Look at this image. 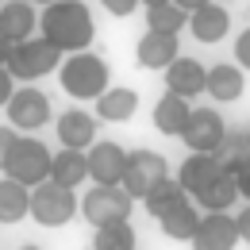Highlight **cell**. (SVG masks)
<instances>
[{"instance_id": "1", "label": "cell", "mask_w": 250, "mask_h": 250, "mask_svg": "<svg viewBox=\"0 0 250 250\" xmlns=\"http://www.w3.org/2000/svg\"><path fill=\"white\" fill-rule=\"evenodd\" d=\"M39 31L46 35L62 54H77V50H89L93 42V16L81 0H50L39 16Z\"/></svg>"}, {"instance_id": "2", "label": "cell", "mask_w": 250, "mask_h": 250, "mask_svg": "<svg viewBox=\"0 0 250 250\" xmlns=\"http://www.w3.org/2000/svg\"><path fill=\"white\" fill-rule=\"evenodd\" d=\"M108 77H112L108 62H104L100 54H93V50L65 54V62L58 65L62 93H69L73 100H96V96L108 89Z\"/></svg>"}, {"instance_id": "3", "label": "cell", "mask_w": 250, "mask_h": 250, "mask_svg": "<svg viewBox=\"0 0 250 250\" xmlns=\"http://www.w3.org/2000/svg\"><path fill=\"white\" fill-rule=\"evenodd\" d=\"M62 58H65V54L46 39V35H31V39L12 42V50H8L4 65L12 69L16 81H39V77L54 73V69L62 65Z\"/></svg>"}, {"instance_id": "4", "label": "cell", "mask_w": 250, "mask_h": 250, "mask_svg": "<svg viewBox=\"0 0 250 250\" xmlns=\"http://www.w3.org/2000/svg\"><path fill=\"white\" fill-rule=\"evenodd\" d=\"M77 196H73V188L58 185V181H39L31 188V219L35 223H42V227H65L69 219L77 216Z\"/></svg>"}, {"instance_id": "5", "label": "cell", "mask_w": 250, "mask_h": 250, "mask_svg": "<svg viewBox=\"0 0 250 250\" xmlns=\"http://www.w3.org/2000/svg\"><path fill=\"white\" fill-rule=\"evenodd\" d=\"M50 162H54V154L46 150V143H39L35 135H20V139H16V146H12V154H8L4 173L35 188L39 181H46V177H50Z\"/></svg>"}, {"instance_id": "6", "label": "cell", "mask_w": 250, "mask_h": 250, "mask_svg": "<svg viewBox=\"0 0 250 250\" xmlns=\"http://www.w3.org/2000/svg\"><path fill=\"white\" fill-rule=\"evenodd\" d=\"M131 204H135V196L124 185H93L85 192V200H81V216L89 219L93 227H104V223L127 219L131 216Z\"/></svg>"}, {"instance_id": "7", "label": "cell", "mask_w": 250, "mask_h": 250, "mask_svg": "<svg viewBox=\"0 0 250 250\" xmlns=\"http://www.w3.org/2000/svg\"><path fill=\"white\" fill-rule=\"evenodd\" d=\"M162 177H166V158H162V154H154V150H131L120 185H124L135 200H143Z\"/></svg>"}, {"instance_id": "8", "label": "cell", "mask_w": 250, "mask_h": 250, "mask_svg": "<svg viewBox=\"0 0 250 250\" xmlns=\"http://www.w3.org/2000/svg\"><path fill=\"white\" fill-rule=\"evenodd\" d=\"M223 135H227V120L219 116L216 108H192L185 131H181V143H185L188 150H208V154H216Z\"/></svg>"}, {"instance_id": "9", "label": "cell", "mask_w": 250, "mask_h": 250, "mask_svg": "<svg viewBox=\"0 0 250 250\" xmlns=\"http://www.w3.org/2000/svg\"><path fill=\"white\" fill-rule=\"evenodd\" d=\"M8 124L16 127V131H39L42 124H50V100L46 93H39V89H16L12 100H8Z\"/></svg>"}, {"instance_id": "10", "label": "cell", "mask_w": 250, "mask_h": 250, "mask_svg": "<svg viewBox=\"0 0 250 250\" xmlns=\"http://www.w3.org/2000/svg\"><path fill=\"white\" fill-rule=\"evenodd\" d=\"M243 243L239 239V223L235 216H223V212H208L196 223V235H192V247L196 250H235Z\"/></svg>"}, {"instance_id": "11", "label": "cell", "mask_w": 250, "mask_h": 250, "mask_svg": "<svg viewBox=\"0 0 250 250\" xmlns=\"http://www.w3.org/2000/svg\"><path fill=\"white\" fill-rule=\"evenodd\" d=\"M89 177L96 185H120L127 169V154L120 143H93L89 150Z\"/></svg>"}, {"instance_id": "12", "label": "cell", "mask_w": 250, "mask_h": 250, "mask_svg": "<svg viewBox=\"0 0 250 250\" xmlns=\"http://www.w3.org/2000/svg\"><path fill=\"white\" fill-rule=\"evenodd\" d=\"M177 54H181V42L169 31H146L139 39V46H135V62L143 69H166Z\"/></svg>"}, {"instance_id": "13", "label": "cell", "mask_w": 250, "mask_h": 250, "mask_svg": "<svg viewBox=\"0 0 250 250\" xmlns=\"http://www.w3.org/2000/svg\"><path fill=\"white\" fill-rule=\"evenodd\" d=\"M208 85V65L196 62V58H173L166 65V89L169 93H181V96H200Z\"/></svg>"}, {"instance_id": "14", "label": "cell", "mask_w": 250, "mask_h": 250, "mask_svg": "<svg viewBox=\"0 0 250 250\" xmlns=\"http://www.w3.org/2000/svg\"><path fill=\"white\" fill-rule=\"evenodd\" d=\"M231 31V12L223 8V4H204V8H196L192 16H188V35L196 39V42H223Z\"/></svg>"}, {"instance_id": "15", "label": "cell", "mask_w": 250, "mask_h": 250, "mask_svg": "<svg viewBox=\"0 0 250 250\" xmlns=\"http://www.w3.org/2000/svg\"><path fill=\"white\" fill-rule=\"evenodd\" d=\"M39 20H35V4L31 0H4L0 4V35L8 42H20V39H31Z\"/></svg>"}, {"instance_id": "16", "label": "cell", "mask_w": 250, "mask_h": 250, "mask_svg": "<svg viewBox=\"0 0 250 250\" xmlns=\"http://www.w3.org/2000/svg\"><path fill=\"white\" fill-rule=\"evenodd\" d=\"M247 89V69L243 65H227L219 62L208 69V85H204V93L212 96L216 104H231V100H239Z\"/></svg>"}, {"instance_id": "17", "label": "cell", "mask_w": 250, "mask_h": 250, "mask_svg": "<svg viewBox=\"0 0 250 250\" xmlns=\"http://www.w3.org/2000/svg\"><path fill=\"white\" fill-rule=\"evenodd\" d=\"M219 169H223V166H219L216 154H208V150H192V154L181 162V169H177V181H181V188H185L188 196H196Z\"/></svg>"}, {"instance_id": "18", "label": "cell", "mask_w": 250, "mask_h": 250, "mask_svg": "<svg viewBox=\"0 0 250 250\" xmlns=\"http://www.w3.org/2000/svg\"><path fill=\"white\" fill-rule=\"evenodd\" d=\"M188 116H192V108H188V96H181V93H166L154 104V127L162 135H169V139H181Z\"/></svg>"}, {"instance_id": "19", "label": "cell", "mask_w": 250, "mask_h": 250, "mask_svg": "<svg viewBox=\"0 0 250 250\" xmlns=\"http://www.w3.org/2000/svg\"><path fill=\"white\" fill-rule=\"evenodd\" d=\"M31 216V185L16 177H0V223H20Z\"/></svg>"}, {"instance_id": "20", "label": "cell", "mask_w": 250, "mask_h": 250, "mask_svg": "<svg viewBox=\"0 0 250 250\" xmlns=\"http://www.w3.org/2000/svg\"><path fill=\"white\" fill-rule=\"evenodd\" d=\"M58 139H62V146H73V150H89V146L96 143V116L81 112V108L65 112L62 120H58Z\"/></svg>"}, {"instance_id": "21", "label": "cell", "mask_w": 250, "mask_h": 250, "mask_svg": "<svg viewBox=\"0 0 250 250\" xmlns=\"http://www.w3.org/2000/svg\"><path fill=\"white\" fill-rule=\"evenodd\" d=\"M235 200H239V181H235L231 169H219L216 177L196 192V204H200L204 212H227Z\"/></svg>"}, {"instance_id": "22", "label": "cell", "mask_w": 250, "mask_h": 250, "mask_svg": "<svg viewBox=\"0 0 250 250\" xmlns=\"http://www.w3.org/2000/svg\"><path fill=\"white\" fill-rule=\"evenodd\" d=\"M139 112V93L135 89H104L96 96V116L104 124H127Z\"/></svg>"}, {"instance_id": "23", "label": "cell", "mask_w": 250, "mask_h": 250, "mask_svg": "<svg viewBox=\"0 0 250 250\" xmlns=\"http://www.w3.org/2000/svg\"><path fill=\"white\" fill-rule=\"evenodd\" d=\"M85 177H89V154L73 150V146H62V154H54V162H50V181L77 188V185H85Z\"/></svg>"}, {"instance_id": "24", "label": "cell", "mask_w": 250, "mask_h": 250, "mask_svg": "<svg viewBox=\"0 0 250 250\" xmlns=\"http://www.w3.org/2000/svg\"><path fill=\"white\" fill-rule=\"evenodd\" d=\"M196 223H200V212H196V204H192L188 196L177 204V208H169L166 216L158 219L162 235H166V239H177V243H192V235H196Z\"/></svg>"}, {"instance_id": "25", "label": "cell", "mask_w": 250, "mask_h": 250, "mask_svg": "<svg viewBox=\"0 0 250 250\" xmlns=\"http://www.w3.org/2000/svg\"><path fill=\"white\" fill-rule=\"evenodd\" d=\"M188 192L181 188V181H169V177H162L146 196H143V204H146V216H154V219H162L169 208H177L181 200H185Z\"/></svg>"}, {"instance_id": "26", "label": "cell", "mask_w": 250, "mask_h": 250, "mask_svg": "<svg viewBox=\"0 0 250 250\" xmlns=\"http://www.w3.org/2000/svg\"><path fill=\"white\" fill-rule=\"evenodd\" d=\"M93 247L96 250H131V247H135V227H131L127 219L93 227Z\"/></svg>"}, {"instance_id": "27", "label": "cell", "mask_w": 250, "mask_h": 250, "mask_svg": "<svg viewBox=\"0 0 250 250\" xmlns=\"http://www.w3.org/2000/svg\"><path fill=\"white\" fill-rule=\"evenodd\" d=\"M185 23H188V12L177 8L173 0H169V4H158V8H146V31L177 35V31H185Z\"/></svg>"}, {"instance_id": "28", "label": "cell", "mask_w": 250, "mask_h": 250, "mask_svg": "<svg viewBox=\"0 0 250 250\" xmlns=\"http://www.w3.org/2000/svg\"><path fill=\"white\" fill-rule=\"evenodd\" d=\"M216 158H219V166L223 169H243L250 162V139L247 135H223V143L216 146Z\"/></svg>"}, {"instance_id": "29", "label": "cell", "mask_w": 250, "mask_h": 250, "mask_svg": "<svg viewBox=\"0 0 250 250\" xmlns=\"http://www.w3.org/2000/svg\"><path fill=\"white\" fill-rule=\"evenodd\" d=\"M100 4H104V12H108V16L127 20L131 12H139V4H143V0H100Z\"/></svg>"}, {"instance_id": "30", "label": "cell", "mask_w": 250, "mask_h": 250, "mask_svg": "<svg viewBox=\"0 0 250 250\" xmlns=\"http://www.w3.org/2000/svg\"><path fill=\"white\" fill-rule=\"evenodd\" d=\"M16 127L8 124V127H0V173H4V166H8V154H12V146H16Z\"/></svg>"}, {"instance_id": "31", "label": "cell", "mask_w": 250, "mask_h": 250, "mask_svg": "<svg viewBox=\"0 0 250 250\" xmlns=\"http://www.w3.org/2000/svg\"><path fill=\"white\" fill-rule=\"evenodd\" d=\"M235 62L243 65V69H250V27L239 31V39H235Z\"/></svg>"}, {"instance_id": "32", "label": "cell", "mask_w": 250, "mask_h": 250, "mask_svg": "<svg viewBox=\"0 0 250 250\" xmlns=\"http://www.w3.org/2000/svg\"><path fill=\"white\" fill-rule=\"evenodd\" d=\"M12 93H16V77H12V69H8V65H0V108H8Z\"/></svg>"}, {"instance_id": "33", "label": "cell", "mask_w": 250, "mask_h": 250, "mask_svg": "<svg viewBox=\"0 0 250 250\" xmlns=\"http://www.w3.org/2000/svg\"><path fill=\"white\" fill-rule=\"evenodd\" d=\"M235 181H239V196L250 200V162L243 166V169H235Z\"/></svg>"}, {"instance_id": "34", "label": "cell", "mask_w": 250, "mask_h": 250, "mask_svg": "<svg viewBox=\"0 0 250 250\" xmlns=\"http://www.w3.org/2000/svg\"><path fill=\"white\" fill-rule=\"evenodd\" d=\"M235 223H239V239H243V243H250V200H247V208L235 216Z\"/></svg>"}, {"instance_id": "35", "label": "cell", "mask_w": 250, "mask_h": 250, "mask_svg": "<svg viewBox=\"0 0 250 250\" xmlns=\"http://www.w3.org/2000/svg\"><path fill=\"white\" fill-rule=\"evenodd\" d=\"M173 4H177V8H185L188 16H192L196 8H204V4H212V0H173Z\"/></svg>"}, {"instance_id": "36", "label": "cell", "mask_w": 250, "mask_h": 250, "mask_svg": "<svg viewBox=\"0 0 250 250\" xmlns=\"http://www.w3.org/2000/svg\"><path fill=\"white\" fill-rule=\"evenodd\" d=\"M8 50H12V42H8L4 35H0V65H4V58H8Z\"/></svg>"}, {"instance_id": "37", "label": "cell", "mask_w": 250, "mask_h": 250, "mask_svg": "<svg viewBox=\"0 0 250 250\" xmlns=\"http://www.w3.org/2000/svg\"><path fill=\"white\" fill-rule=\"evenodd\" d=\"M158 4H169V0H143V8H158Z\"/></svg>"}, {"instance_id": "38", "label": "cell", "mask_w": 250, "mask_h": 250, "mask_svg": "<svg viewBox=\"0 0 250 250\" xmlns=\"http://www.w3.org/2000/svg\"><path fill=\"white\" fill-rule=\"evenodd\" d=\"M35 4H42V8H46V4H50V0H35Z\"/></svg>"}, {"instance_id": "39", "label": "cell", "mask_w": 250, "mask_h": 250, "mask_svg": "<svg viewBox=\"0 0 250 250\" xmlns=\"http://www.w3.org/2000/svg\"><path fill=\"white\" fill-rule=\"evenodd\" d=\"M247 139H250V131H247Z\"/></svg>"}, {"instance_id": "40", "label": "cell", "mask_w": 250, "mask_h": 250, "mask_svg": "<svg viewBox=\"0 0 250 250\" xmlns=\"http://www.w3.org/2000/svg\"><path fill=\"white\" fill-rule=\"evenodd\" d=\"M0 4H4V0H0Z\"/></svg>"}]
</instances>
